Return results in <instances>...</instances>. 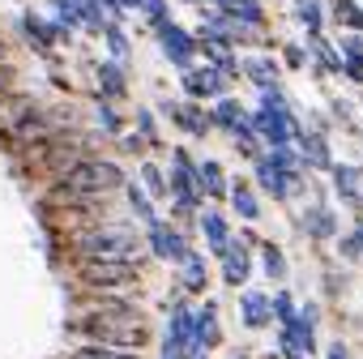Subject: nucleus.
Here are the masks:
<instances>
[{
	"mask_svg": "<svg viewBox=\"0 0 363 359\" xmlns=\"http://www.w3.org/2000/svg\"><path fill=\"white\" fill-rule=\"evenodd\" d=\"M299 22H308L312 35L320 31V9H316V0H299Z\"/></svg>",
	"mask_w": 363,
	"mask_h": 359,
	"instance_id": "nucleus-18",
	"label": "nucleus"
},
{
	"mask_svg": "<svg viewBox=\"0 0 363 359\" xmlns=\"http://www.w3.org/2000/svg\"><path fill=\"white\" fill-rule=\"evenodd\" d=\"M227 253V282H244L248 278V253L244 248H223Z\"/></svg>",
	"mask_w": 363,
	"mask_h": 359,
	"instance_id": "nucleus-11",
	"label": "nucleus"
},
{
	"mask_svg": "<svg viewBox=\"0 0 363 359\" xmlns=\"http://www.w3.org/2000/svg\"><path fill=\"white\" fill-rule=\"evenodd\" d=\"M86 333L107 338V342H116V346H141V342H145V325H141L133 312H124L120 304H111L107 312H94V316L86 321Z\"/></svg>",
	"mask_w": 363,
	"mask_h": 359,
	"instance_id": "nucleus-3",
	"label": "nucleus"
},
{
	"mask_svg": "<svg viewBox=\"0 0 363 359\" xmlns=\"http://www.w3.org/2000/svg\"><path fill=\"white\" fill-rule=\"evenodd\" d=\"M193 48H197V43L179 31V26H162V52H167L175 65H189V60H193Z\"/></svg>",
	"mask_w": 363,
	"mask_h": 359,
	"instance_id": "nucleus-6",
	"label": "nucleus"
},
{
	"mask_svg": "<svg viewBox=\"0 0 363 359\" xmlns=\"http://www.w3.org/2000/svg\"><path fill=\"white\" fill-rule=\"evenodd\" d=\"M218 120H223V124H231V128H235V124H240V120H244V116H240V107H235V103H218Z\"/></svg>",
	"mask_w": 363,
	"mask_h": 359,
	"instance_id": "nucleus-22",
	"label": "nucleus"
},
{
	"mask_svg": "<svg viewBox=\"0 0 363 359\" xmlns=\"http://www.w3.org/2000/svg\"><path fill=\"white\" fill-rule=\"evenodd\" d=\"M333 13H337V22H346V26H363V13H359L354 0H333Z\"/></svg>",
	"mask_w": 363,
	"mask_h": 359,
	"instance_id": "nucleus-15",
	"label": "nucleus"
},
{
	"mask_svg": "<svg viewBox=\"0 0 363 359\" xmlns=\"http://www.w3.org/2000/svg\"><path fill=\"white\" fill-rule=\"evenodd\" d=\"M337 189L342 193H354V167H337Z\"/></svg>",
	"mask_w": 363,
	"mask_h": 359,
	"instance_id": "nucleus-23",
	"label": "nucleus"
},
{
	"mask_svg": "<svg viewBox=\"0 0 363 359\" xmlns=\"http://www.w3.org/2000/svg\"><path fill=\"white\" fill-rule=\"evenodd\" d=\"M103 86H107V90H111V94H120V90H124V82H120V73H116V69H111V65H107V69H103Z\"/></svg>",
	"mask_w": 363,
	"mask_h": 359,
	"instance_id": "nucleus-24",
	"label": "nucleus"
},
{
	"mask_svg": "<svg viewBox=\"0 0 363 359\" xmlns=\"http://www.w3.org/2000/svg\"><path fill=\"white\" fill-rule=\"evenodd\" d=\"M145 184H150V189H162V180H158V167H145Z\"/></svg>",
	"mask_w": 363,
	"mask_h": 359,
	"instance_id": "nucleus-29",
	"label": "nucleus"
},
{
	"mask_svg": "<svg viewBox=\"0 0 363 359\" xmlns=\"http://www.w3.org/2000/svg\"><path fill=\"white\" fill-rule=\"evenodd\" d=\"M193 5H197V0H193ZM214 5H223V0H214Z\"/></svg>",
	"mask_w": 363,
	"mask_h": 359,
	"instance_id": "nucleus-31",
	"label": "nucleus"
},
{
	"mask_svg": "<svg viewBox=\"0 0 363 359\" xmlns=\"http://www.w3.org/2000/svg\"><path fill=\"white\" fill-rule=\"evenodd\" d=\"M150 240H154V253H158V257H167V261H179V257H184V240H179L171 227H162V223H154Z\"/></svg>",
	"mask_w": 363,
	"mask_h": 359,
	"instance_id": "nucleus-8",
	"label": "nucleus"
},
{
	"mask_svg": "<svg viewBox=\"0 0 363 359\" xmlns=\"http://www.w3.org/2000/svg\"><path fill=\"white\" fill-rule=\"evenodd\" d=\"M107 43H111V52H116V56H124V52H128V43H124V35H120L116 26L107 31Z\"/></svg>",
	"mask_w": 363,
	"mask_h": 359,
	"instance_id": "nucleus-25",
	"label": "nucleus"
},
{
	"mask_svg": "<svg viewBox=\"0 0 363 359\" xmlns=\"http://www.w3.org/2000/svg\"><path fill=\"white\" fill-rule=\"evenodd\" d=\"M201 189H206L210 197H218V193H223V175H218V162H206V167H201Z\"/></svg>",
	"mask_w": 363,
	"mask_h": 359,
	"instance_id": "nucleus-16",
	"label": "nucleus"
},
{
	"mask_svg": "<svg viewBox=\"0 0 363 359\" xmlns=\"http://www.w3.org/2000/svg\"><path fill=\"white\" fill-rule=\"evenodd\" d=\"M35 111H39V103L30 94H0V137L9 141Z\"/></svg>",
	"mask_w": 363,
	"mask_h": 359,
	"instance_id": "nucleus-5",
	"label": "nucleus"
},
{
	"mask_svg": "<svg viewBox=\"0 0 363 359\" xmlns=\"http://www.w3.org/2000/svg\"><path fill=\"white\" fill-rule=\"evenodd\" d=\"M73 359H137V355H128V350H107V346H82V350H73Z\"/></svg>",
	"mask_w": 363,
	"mask_h": 359,
	"instance_id": "nucleus-14",
	"label": "nucleus"
},
{
	"mask_svg": "<svg viewBox=\"0 0 363 359\" xmlns=\"http://www.w3.org/2000/svg\"><path fill=\"white\" fill-rule=\"evenodd\" d=\"M206 236H210V244H214V248H227V227H223V219H218V214H206Z\"/></svg>",
	"mask_w": 363,
	"mask_h": 359,
	"instance_id": "nucleus-17",
	"label": "nucleus"
},
{
	"mask_svg": "<svg viewBox=\"0 0 363 359\" xmlns=\"http://www.w3.org/2000/svg\"><path fill=\"white\" fill-rule=\"evenodd\" d=\"M248 73H252V77H257V82H261V86H269V77H274V73H278V69H274V65H269V60H252V65H248Z\"/></svg>",
	"mask_w": 363,
	"mask_h": 359,
	"instance_id": "nucleus-20",
	"label": "nucleus"
},
{
	"mask_svg": "<svg viewBox=\"0 0 363 359\" xmlns=\"http://www.w3.org/2000/svg\"><path fill=\"white\" fill-rule=\"evenodd\" d=\"M133 210H137V214H141V219H154V214H150V206H145V197H141V193H137V189H133Z\"/></svg>",
	"mask_w": 363,
	"mask_h": 359,
	"instance_id": "nucleus-27",
	"label": "nucleus"
},
{
	"mask_svg": "<svg viewBox=\"0 0 363 359\" xmlns=\"http://www.w3.org/2000/svg\"><path fill=\"white\" fill-rule=\"evenodd\" d=\"M82 278L103 291H128L137 282V265L133 261H82Z\"/></svg>",
	"mask_w": 363,
	"mask_h": 359,
	"instance_id": "nucleus-4",
	"label": "nucleus"
},
{
	"mask_svg": "<svg viewBox=\"0 0 363 359\" xmlns=\"http://www.w3.org/2000/svg\"><path fill=\"white\" fill-rule=\"evenodd\" d=\"M179 120H184V124H189V128H197V133H206V124H210V120H201V116H197V111H193V107H189V111H184V116H179Z\"/></svg>",
	"mask_w": 363,
	"mask_h": 359,
	"instance_id": "nucleus-26",
	"label": "nucleus"
},
{
	"mask_svg": "<svg viewBox=\"0 0 363 359\" xmlns=\"http://www.w3.org/2000/svg\"><path fill=\"white\" fill-rule=\"evenodd\" d=\"M223 13H231L235 22H244V26H261V5H257V0H223V5H218Z\"/></svg>",
	"mask_w": 363,
	"mask_h": 359,
	"instance_id": "nucleus-9",
	"label": "nucleus"
},
{
	"mask_svg": "<svg viewBox=\"0 0 363 359\" xmlns=\"http://www.w3.org/2000/svg\"><path fill=\"white\" fill-rule=\"evenodd\" d=\"M333 359H346V350H342V346H337V350H333Z\"/></svg>",
	"mask_w": 363,
	"mask_h": 359,
	"instance_id": "nucleus-30",
	"label": "nucleus"
},
{
	"mask_svg": "<svg viewBox=\"0 0 363 359\" xmlns=\"http://www.w3.org/2000/svg\"><path fill=\"white\" fill-rule=\"evenodd\" d=\"M60 180H65V189H73V193L99 197V193H111V189L124 184V171L116 162H103V158H77Z\"/></svg>",
	"mask_w": 363,
	"mask_h": 359,
	"instance_id": "nucleus-2",
	"label": "nucleus"
},
{
	"mask_svg": "<svg viewBox=\"0 0 363 359\" xmlns=\"http://www.w3.org/2000/svg\"><path fill=\"white\" fill-rule=\"evenodd\" d=\"M184 86H189V94H218V86H223V77L214 73V69H193L189 77H184Z\"/></svg>",
	"mask_w": 363,
	"mask_h": 359,
	"instance_id": "nucleus-10",
	"label": "nucleus"
},
{
	"mask_svg": "<svg viewBox=\"0 0 363 359\" xmlns=\"http://www.w3.org/2000/svg\"><path fill=\"white\" fill-rule=\"evenodd\" d=\"M179 261H184V287H206V265H201V257H193V253H184V257H179Z\"/></svg>",
	"mask_w": 363,
	"mask_h": 359,
	"instance_id": "nucleus-13",
	"label": "nucleus"
},
{
	"mask_svg": "<svg viewBox=\"0 0 363 359\" xmlns=\"http://www.w3.org/2000/svg\"><path fill=\"white\" fill-rule=\"evenodd\" d=\"M354 253H363V231L350 236V244H346V257H354Z\"/></svg>",
	"mask_w": 363,
	"mask_h": 359,
	"instance_id": "nucleus-28",
	"label": "nucleus"
},
{
	"mask_svg": "<svg viewBox=\"0 0 363 359\" xmlns=\"http://www.w3.org/2000/svg\"><path fill=\"white\" fill-rule=\"evenodd\" d=\"M77 257L82 261H133L137 265L141 244H137V236H128L120 227H103V231L77 236Z\"/></svg>",
	"mask_w": 363,
	"mask_h": 359,
	"instance_id": "nucleus-1",
	"label": "nucleus"
},
{
	"mask_svg": "<svg viewBox=\"0 0 363 359\" xmlns=\"http://www.w3.org/2000/svg\"><path fill=\"white\" fill-rule=\"evenodd\" d=\"M235 206H240V214H244V219H257V201H252V193H248V189H235Z\"/></svg>",
	"mask_w": 363,
	"mask_h": 359,
	"instance_id": "nucleus-21",
	"label": "nucleus"
},
{
	"mask_svg": "<svg viewBox=\"0 0 363 359\" xmlns=\"http://www.w3.org/2000/svg\"><path fill=\"white\" fill-rule=\"evenodd\" d=\"M244 321L248 325H265L269 321V299L265 295H248L244 299Z\"/></svg>",
	"mask_w": 363,
	"mask_h": 359,
	"instance_id": "nucleus-12",
	"label": "nucleus"
},
{
	"mask_svg": "<svg viewBox=\"0 0 363 359\" xmlns=\"http://www.w3.org/2000/svg\"><path fill=\"white\" fill-rule=\"evenodd\" d=\"M257 128H261V137H269L274 145H282V141H286V133H291V124H286L282 107H269V103H265V111L257 116Z\"/></svg>",
	"mask_w": 363,
	"mask_h": 359,
	"instance_id": "nucleus-7",
	"label": "nucleus"
},
{
	"mask_svg": "<svg viewBox=\"0 0 363 359\" xmlns=\"http://www.w3.org/2000/svg\"><path fill=\"white\" fill-rule=\"evenodd\" d=\"M342 69H346L350 82H363V52H346V65Z\"/></svg>",
	"mask_w": 363,
	"mask_h": 359,
	"instance_id": "nucleus-19",
	"label": "nucleus"
}]
</instances>
